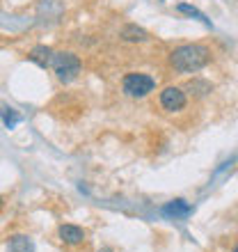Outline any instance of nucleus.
I'll list each match as a JSON object with an SVG mask.
<instances>
[{
	"mask_svg": "<svg viewBox=\"0 0 238 252\" xmlns=\"http://www.w3.org/2000/svg\"><path fill=\"white\" fill-rule=\"evenodd\" d=\"M211 62V51L202 44H183L170 53V66L177 73H197Z\"/></svg>",
	"mask_w": 238,
	"mask_h": 252,
	"instance_id": "f257e3e1",
	"label": "nucleus"
},
{
	"mask_svg": "<svg viewBox=\"0 0 238 252\" xmlns=\"http://www.w3.org/2000/svg\"><path fill=\"white\" fill-rule=\"evenodd\" d=\"M156 87V78L149 73H140V71H131L121 78V92L128 99H145L147 94L153 92Z\"/></svg>",
	"mask_w": 238,
	"mask_h": 252,
	"instance_id": "f03ea898",
	"label": "nucleus"
},
{
	"mask_svg": "<svg viewBox=\"0 0 238 252\" xmlns=\"http://www.w3.org/2000/svg\"><path fill=\"white\" fill-rule=\"evenodd\" d=\"M51 66H53L58 80H62V83H71V80L78 78L80 73V60L78 55L73 53H55Z\"/></svg>",
	"mask_w": 238,
	"mask_h": 252,
	"instance_id": "7ed1b4c3",
	"label": "nucleus"
},
{
	"mask_svg": "<svg viewBox=\"0 0 238 252\" xmlns=\"http://www.w3.org/2000/svg\"><path fill=\"white\" fill-rule=\"evenodd\" d=\"M158 103L165 113H181L185 108V103H188V96H185V92L181 87L167 85L165 90L158 94Z\"/></svg>",
	"mask_w": 238,
	"mask_h": 252,
	"instance_id": "20e7f679",
	"label": "nucleus"
},
{
	"mask_svg": "<svg viewBox=\"0 0 238 252\" xmlns=\"http://www.w3.org/2000/svg\"><path fill=\"white\" fill-rule=\"evenodd\" d=\"M58 236L60 241L64 243V246H78V243H83L85 241V229L78 225H71V222H64V225L58 227Z\"/></svg>",
	"mask_w": 238,
	"mask_h": 252,
	"instance_id": "39448f33",
	"label": "nucleus"
},
{
	"mask_svg": "<svg viewBox=\"0 0 238 252\" xmlns=\"http://www.w3.org/2000/svg\"><path fill=\"white\" fill-rule=\"evenodd\" d=\"M28 60L34 62V64L41 66V69H46V66L53 64V51L48 46H34L32 51H30V55H28Z\"/></svg>",
	"mask_w": 238,
	"mask_h": 252,
	"instance_id": "423d86ee",
	"label": "nucleus"
},
{
	"mask_svg": "<svg viewBox=\"0 0 238 252\" xmlns=\"http://www.w3.org/2000/svg\"><path fill=\"white\" fill-rule=\"evenodd\" d=\"M7 250H9V252H34V246H32V241L28 239V236L16 234V236H12V239H9Z\"/></svg>",
	"mask_w": 238,
	"mask_h": 252,
	"instance_id": "0eeeda50",
	"label": "nucleus"
},
{
	"mask_svg": "<svg viewBox=\"0 0 238 252\" xmlns=\"http://www.w3.org/2000/svg\"><path fill=\"white\" fill-rule=\"evenodd\" d=\"M121 37H124L126 41H147L149 39V34L138 26H126L124 30H121Z\"/></svg>",
	"mask_w": 238,
	"mask_h": 252,
	"instance_id": "6e6552de",
	"label": "nucleus"
},
{
	"mask_svg": "<svg viewBox=\"0 0 238 252\" xmlns=\"http://www.w3.org/2000/svg\"><path fill=\"white\" fill-rule=\"evenodd\" d=\"M163 211H165L167 216H174V218H177V216H188V213H190V206L185 204L183 199H177L172 204H167Z\"/></svg>",
	"mask_w": 238,
	"mask_h": 252,
	"instance_id": "1a4fd4ad",
	"label": "nucleus"
},
{
	"mask_svg": "<svg viewBox=\"0 0 238 252\" xmlns=\"http://www.w3.org/2000/svg\"><path fill=\"white\" fill-rule=\"evenodd\" d=\"M177 9H178L181 14H190V16H195V19H199V21H204V23H208V19H206L204 14L199 12L197 7H190V5H178Z\"/></svg>",
	"mask_w": 238,
	"mask_h": 252,
	"instance_id": "9d476101",
	"label": "nucleus"
},
{
	"mask_svg": "<svg viewBox=\"0 0 238 252\" xmlns=\"http://www.w3.org/2000/svg\"><path fill=\"white\" fill-rule=\"evenodd\" d=\"M19 122V117H16V113H14L12 108H5V126L7 128H14V124Z\"/></svg>",
	"mask_w": 238,
	"mask_h": 252,
	"instance_id": "9b49d317",
	"label": "nucleus"
},
{
	"mask_svg": "<svg viewBox=\"0 0 238 252\" xmlns=\"http://www.w3.org/2000/svg\"><path fill=\"white\" fill-rule=\"evenodd\" d=\"M232 252H238V243H236V246H234V248H232Z\"/></svg>",
	"mask_w": 238,
	"mask_h": 252,
	"instance_id": "f8f14e48",
	"label": "nucleus"
},
{
	"mask_svg": "<svg viewBox=\"0 0 238 252\" xmlns=\"http://www.w3.org/2000/svg\"><path fill=\"white\" fill-rule=\"evenodd\" d=\"M101 252H113V250H110V248H106V250H101Z\"/></svg>",
	"mask_w": 238,
	"mask_h": 252,
	"instance_id": "ddd939ff",
	"label": "nucleus"
}]
</instances>
